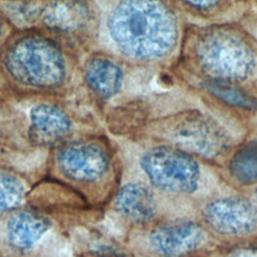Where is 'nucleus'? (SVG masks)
<instances>
[{
	"instance_id": "nucleus-18",
	"label": "nucleus",
	"mask_w": 257,
	"mask_h": 257,
	"mask_svg": "<svg viewBox=\"0 0 257 257\" xmlns=\"http://www.w3.org/2000/svg\"><path fill=\"white\" fill-rule=\"evenodd\" d=\"M186 5H189L191 7H193L194 9L197 10H209L215 6H217L219 4L218 1H189V2H185Z\"/></svg>"
},
{
	"instance_id": "nucleus-8",
	"label": "nucleus",
	"mask_w": 257,
	"mask_h": 257,
	"mask_svg": "<svg viewBox=\"0 0 257 257\" xmlns=\"http://www.w3.org/2000/svg\"><path fill=\"white\" fill-rule=\"evenodd\" d=\"M205 239L200 225L186 221L155 227L148 235V245L159 257H185L197 251Z\"/></svg>"
},
{
	"instance_id": "nucleus-20",
	"label": "nucleus",
	"mask_w": 257,
	"mask_h": 257,
	"mask_svg": "<svg viewBox=\"0 0 257 257\" xmlns=\"http://www.w3.org/2000/svg\"><path fill=\"white\" fill-rule=\"evenodd\" d=\"M255 197H256V201H257V189H256V192H255Z\"/></svg>"
},
{
	"instance_id": "nucleus-14",
	"label": "nucleus",
	"mask_w": 257,
	"mask_h": 257,
	"mask_svg": "<svg viewBox=\"0 0 257 257\" xmlns=\"http://www.w3.org/2000/svg\"><path fill=\"white\" fill-rule=\"evenodd\" d=\"M231 176L241 184L257 182V144H249L238 150L229 162Z\"/></svg>"
},
{
	"instance_id": "nucleus-9",
	"label": "nucleus",
	"mask_w": 257,
	"mask_h": 257,
	"mask_svg": "<svg viewBox=\"0 0 257 257\" xmlns=\"http://www.w3.org/2000/svg\"><path fill=\"white\" fill-rule=\"evenodd\" d=\"M71 130L67 113L55 104L39 102L29 111V137L37 145H52Z\"/></svg>"
},
{
	"instance_id": "nucleus-10",
	"label": "nucleus",
	"mask_w": 257,
	"mask_h": 257,
	"mask_svg": "<svg viewBox=\"0 0 257 257\" xmlns=\"http://www.w3.org/2000/svg\"><path fill=\"white\" fill-rule=\"evenodd\" d=\"M50 228L51 221L42 213L32 209L19 210L7 220V241L12 248L27 251L32 249Z\"/></svg>"
},
{
	"instance_id": "nucleus-17",
	"label": "nucleus",
	"mask_w": 257,
	"mask_h": 257,
	"mask_svg": "<svg viewBox=\"0 0 257 257\" xmlns=\"http://www.w3.org/2000/svg\"><path fill=\"white\" fill-rule=\"evenodd\" d=\"M221 257H257V245L228 249Z\"/></svg>"
},
{
	"instance_id": "nucleus-3",
	"label": "nucleus",
	"mask_w": 257,
	"mask_h": 257,
	"mask_svg": "<svg viewBox=\"0 0 257 257\" xmlns=\"http://www.w3.org/2000/svg\"><path fill=\"white\" fill-rule=\"evenodd\" d=\"M195 55L201 67L218 81L245 79L255 67V55L249 44L228 28L203 32L196 41Z\"/></svg>"
},
{
	"instance_id": "nucleus-5",
	"label": "nucleus",
	"mask_w": 257,
	"mask_h": 257,
	"mask_svg": "<svg viewBox=\"0 0 257 257\" xmlns=\"http://www.w3.org/2000/svg\"><path fill=\"white\" fill-rule=\"evenodd\" d=\"M165 138L178 149L205 158H215L226 151L228 140L223 130L200 112H186L169 120Z\"/></svg>"
},
{
	"instance_id": "nucleus-4",
	"label": "nucleus",
	"mask_w": 257,
	"mask_h": 257,
	"mask_svg": "<svg viewBox=\"0 0 257 257\" xmlns=\"http://www.w3.org/2000/svg\"><path fill=\"white\" fill-rule=\"evenodd\" d=\"M140 166L149 182L158 190L171 194H192L199 187L200 167L189 155L176 147L157 146L148 150Z\"/></svg>"
},
{
	"instance_id": "nucleus-7",
	"label": "nucleus",
	"mask_w": 257,
	"mask_h": 257,
	"mask_svg": "<svg viewBox=\"0 0 257 257\" xmlns=\"http://www.w3.org/2000/svg\"><path fill=\"white\" fill-rule=\"evenodd\" d=\"M203 215L206 224L221 235L245 236L257 229V208L244 198L215 199L206 205Z\"/></svg>"
},
{
	"instance_id": "nucleus-13",
	"label": "nucleus",
	"mask_w": 257,
	"mask_h": 257,
	"mask_svg": "<svg viewBox=\"0 0 257 257\" xmlns=\"http://www.w3.org/2000/svg\"><path fill=\"white\" fill-rule=\"evenodd\" d=\"M90 9L84 2L42 3L39 17L48 29L70 33L79 31L90 20Z\"/></svg>"
},
{
	"instance_id": "nucleus-15",
	"label": "nucleus",
	"mask_w": 257,
	"mask_h": 257,
	"mask_svg": "<svg viewBox=\"0 0 257 257\" xmlns=\"http://www.w3.org/2000/svg\"><path fill=\"white\" fill-rule=\"evenodd\" d=\"M203 86L208 92L229 105L246 109L257 107V99L255 97L238 87L232 86L229 82L209 80L203 83Z\"/></svg>"
},
{
	"instance_id": "nucleus-12",
	"label": "nucleus",
	"mask_w": 257,
	"mask_h": 257,
	"mask_svg": "<svg viewBox=\"0 0 257 257\" xmlns=\"http://www.w3.org/2000/svg\"><path fill=\"white\" fill-rule=\"evenodd\" d=\"M84 81L99 98L109 99L121 88L122 68L114 60L103 55L91 56L84 65Z\"/></svg>"
},
{
	"instance_id": "nucleus-1",
	"label": "nucleus",
	"mask_w": 257,
	"mask_h": 257,
	"mask_svg": "<svg viewBox=\"0 0 257 257\" xmlns=\"http://www.w3.org/2000/svg\"><path fill=\"white\" fill-rule=\"evenodd\" d=\"M107 30L120 53L137 61H154L169 55L179 37L176 15L159 1L117 3L108 15Z\"/></svg>"
},
{
	"instance_id": "nucleus-16",
	"label": "nucleus",
	"mask_w": 257,
	"mask_h": 257,
	"mask_svg": "<svg viewBox=\"0 0 257 257\" xmlns=\"http://www.w3.org/2000/svg\"><path fill=\"white\" fill-rule=\"evenodd\" d=\"M26 194L23 182L16 176L0 171V217L19 207Z\"/></svg>"
},
{
	"instance_id": "nucleus-2",
	"label": "nucleus",
	"mask_w": 257,
	"mask_h": 257,
	"mask_svg": "<svg viewBox=\"0 0 257 257\" xmlns=\"http://www.w3.org/2000/svg\"><path fill=\"white\" fill-rule=\"evenodd\" d=\"M1 60L11 79L30 88H57L67 74L60 45L39 32H23L9 40L2 51Z\"/></svg>"
},
{
	"instance_id": "nucleus-11",
	"label": "nucleus",
	"mask_w": 257,
	"mask_h": 257,
	"mask_svg": "<svg viewBox=\"0 0 257 257\" xmlns=\"http://www.w3.org/2000/svg\"><path fill=\"white\" fill-rule=\"evenodd\" d=\"M113 207L125 219L139 225L152 221L158 211L153 193L140 183L122 185L115 194Z\"/></svg>"
},
{
	"instance_id": "nucleus-6",
	"label": "nucleus",
	"mask_w": 257,
	"mask_h": 257,
	"mask_svg": "<svg viewBox=\"0 0 257 257\" xmlns=\"http://www.w3.org/2000/svg\"><path fill=\"white\" fill-rule=\"evenodd\" d=\"M55 165L66 179L80 184L99 181L108 171L110 157L107 149L96 141H76L59 148Z\"/></svg>"
},
{
	"instance_id": "nucleus-19",
	"label": "nucleus",
	"mask_w": 257,
	"mask_h": 257,
	"mask_svg": "<svg viewBox=\"0 0 257 257\" xmlns=\"http://www.w3.org/2000/svg\"><path fill=\"white\" fill-rule=\"evenodd\" d=\"M2 30H3V28H2V22H1V18H0V37H1V35H2Z\"/></svg>"
}]
</instances>
